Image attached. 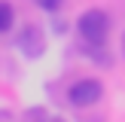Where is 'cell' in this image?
Returning <instances> with one entry per match:
<instances>
[{"mask_svg":"<svg viewBox=\"0 0 125 122\" xmlns=\"http://www.w3.org/2000/svg\"><path fill=\"white\" fill-rule=\"evenodd\" d=\"M76 30L83 37V43L89 46H104L107 43V34H110V18L104 9H89L76 18Z\"/></svg>","mask_w":125,"mask_h":122,"instance_id":"obj_1","label":"cell"},{"mask_svg":"<svg viewBox=\"0 0 125 122\" xmlns=\"http://www.w3.org/2000/svg\"><path fill=\"white\" fill-rule=\"evenodd\" d=\"M104 95V85L98 82V79H76V82L70 85V104L73 107H92V104H98Z\"/></svg>","mask_w":125,"mask_h":122,"instance_id":"obj_2","label":"cell"},{"mask_svg":"<svg viewBox=\"0 0 125 122\" xmlns=\"http://www.w3.org/2000/svg\"><path fill=\"white\" fill-rule=\"evenodd\" d=\"M18 49H21L28 58H40L43 49H46V40H43V30L34 28V24H28V28L18 34Z\"/></svg>","mask_w":125,"mask_h":122,"instance_id":"obj_3","label":"cell"},{"mask_svg":"<svg viewBox=\"0 0 125 122\" xmlns=\"http://www.w3.org/2000/svg\"><path fill=\"white\" fill-rule=\"evenodd\" d=\"M12 21H15V12H12V6L6 3V0H0V34H6V30L12 28Z\"/></svg>","mask_w":125,"mask_h":122,"instance_id":"obj_4","label":"cell"},{"mask_svg":"<svg viewBox=\"0 0 125 122\" xmlns=\"http://www.w3.org/2000/svg\"><path fill=\"white\" fill-rule=\"evenodd\" d=\"M61 3H64V0H37V6H40V9H46V12H55Z\"/></svg>","mask_w":125,"mask_h":122,"instance_id":"obj_5","label":"cell"},{"mask_svg":"<svg viewBox=\"0 0 125 122\" xmlns=\"http://www.w3.org/2000/svg\"><path fill=\"white\" fill-rule=\"evenodd\" d=\"M122 52H125V34H122Z\"/></svg>","mask_w":125,"mask_h":122,"instance_id":"obj_6","label":"cell"}]
</instances>
